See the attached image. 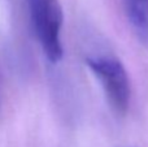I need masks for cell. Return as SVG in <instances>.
<instances>
[{
  "instance_id": "obj_1",
  "label": "cell",
  "mask_w": 148,
  "mask_h": 147,
  "mask_svg": "<svg viewBox=\"0 0 148 147\" xmlns=\"http://www.w3.org/2000/svg\"><path fill=\"white\" fill-rule=\"evenodd\" d=\"M30 22L43 55L51 64L62 60L61 30L64 16L59 0H26Z\"/></svg>"
},
{
  "instance_id": "obj_2",
  "label": "cell",
  "mask_w": 148,
  "mask_h": 147,
  "mask_svg": "<svg viewBox=\"0 0 148 147\" xmlns=\"http://www.w3.org/2000/svg\"><path fill=\"white\" fill-rule=\"evenodd\" d=\"M84 64L99 81L113 112L123 116L131 100V85L125 65L113 55H90Z\"/></svg>"
},
{
  "instance_id": "obj_3",
  "label": "cell",
  "mask_w": 148,
  "mask_h": 147,
  "mask_svg": "<svg viewBox=\"0 0 148 147\" xmlns=\"http://www.w3.org/2000/svg\"><path fill=\"white\" fill-rule=\"evenodd\" d=\"M125 9L136 39L148 48V0H125Z\"/></svg>"
}]
</instances>
